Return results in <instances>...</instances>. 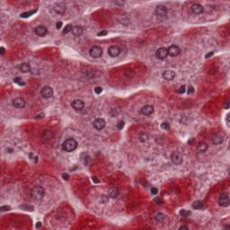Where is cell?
Segmentation results:
<instances>
[{
	"label": "cell",
	"mask_w": 230,
	"mask_h": 230,
	"mask_svg": "<svg viewBox=\"0 0 230 230\" xmlns=\"http://www.w3.org/2000/svg\"><path fill=\"white\" fill-rule=\"evenodd\" d=\"M45 195V190L41 186H35L31 190V197L35 200H41Z\"/></svg>",
	"instance_id": "obj_1"
},
{
	"label": "cell",
	"mask_w": 230,
	"mask_h": 230,
	"mask_svg": "<svg viewBox=\"0 0 230 230\" xmlns=\"http://www.w3.org/2000/svg\"><path fill=\"white\" fill-rule=\"evenodd\" d=\"M77 148V142L74 139V138H68L67 140L63 142L62 144V148L63 150L67 151V152H72L75 149Z\"/></svg>",
	"instance_id": "obj_2"
},
{
	"label": "cell",
	"mask_w": 230,
	"mask_h": 230,
	"mask_svg": "<svg viewBox=\"0 0 230 230\" xmlns=\"http://www.w3.org/2000/svg\"><path fill=\"white\" fill-rule=\"evenodd\" d=\"M103 55V49L99 46H94L90 49V56L94 59H98Z\"/></svg>",
	"instance_id": "obj_3"
},
{
	"label": "cell",
	"mask_w": 230,
	"mask_h": 230,
	"mask_svg": "<svg viewBox=\"0 0 230 230\" xmlns=\"http://www.w3.org/2000/svg\"><path fill=\"white\" fill-rule=\"evenodd\" d=\"M218 203L221 207H228L230 204V200H229V197L227 195V193H222L219 197V200H218Z\"/></svg>",
	"instance_id": "obj_4"
},
{
	"label": "cell",
	"mask_w": 230,
	"mask_h": 230,
	"mask_svg": "<svg viewBox=\"0 0 230 230\" xmlns=\"http://www.w3.org/2000/svg\"><path fill=\"white\" fill-rule=\"evenodd\" d=\"M171 159L172 162L175 165H180L183 162V156H182L181 153H179L178 151H175L173 154L171 155Z\"/></svg>",
	"instance_id": "obj_5"
},
{
	"label": "cell",
	"mask_w": 230,
	"mask_h": 230,
	"mask_svg": "<svg viewBox=\"0 0 230 230\" xmlns=\"http://www.w3.org/2000/svg\"><path fill=\"white\" fill-rule=\"evenodd\" d=\"M167 51H168L169 56H171V57H176V56L180 54L181 49H180L179 47L176 46V45H172V46H170L168 49H167Z\"/></svg>",
	"instance_id": "obj_6"
},
{
	"label": "cell",
	"mask_w": 230,
	"mask_h": 230,
	"mask_svg": "<svg viewBox=\"0 0 230 230\" xmlns=\"http://www.w3.org/2000/svg\"><path fill=\"white\" fill-rule=\"evenodd\" d=\"M156 55L159 59H165L167 57H168V51H167V49H165V48H160V49H158L156 51Z\"/></svg>",
	"instance_id": "obj_7"
},
{
	"label": "cell",
	"mask_w": 230,
	"mask_h": 230,
	"mask_svg": "<svg viewBox=\"0 0 230 230\" xmlns=\"http://www.w3.org/2000/svg\"><path fill=\"white\" fill-rule=\"evenodd\" d=\"M155 14L157 16H160V17H164L167 14V8L164 5H158V7H156L155 9Z\"/></svg>",
	"instance_id": "obj_8"
},
{
	"label": "cell",
	"mask_w": 230,
	"mask_h": 230,
	"mask_svg": "<svg viewBox=\"0 0 230 230\" xmlns=\"http://www.w3.org/2000/svg\"><path fill=\"white\" fill-rule=\"evenodd\" d=\"M163 77H164V79L167 80V81H171V80L175 79V72L173 71V70H170V69L165 70V71L163 72Z\"/></svg>",
	"instance_id": "obj_9"
},
{
	"label": "cell",
	"mask_w": 230,
	"mask_h": 230,
	"mask_svg": "<svg viewBox=\"0 0 230 230\" xmlns=\"http://www.w3.org/2000/svg\"><path fill=\"white\" fill-rule=\"evenodd\" d=\"M41 95L44 98H51L53 95V90L51 87L49 86H44L42 89H41Z\"/></svg>",
	"instance_id": "obj_10"
},
{
	"label": "cell",
	"mask_w": 230,
	"mask_h": 230,
	"mask_svg": "<svg viewBox=\"0 0 230 230\" xmlns=\"http://www.w3.org/2000/svg\"><path fill=\"white\" fill-rule=\"evenodd\" d=\"M93 125H94V129H96L97 130H101L105 127V121L102 118H98L94 121Z\"/></svg>",
	"instance_id": "obj_11"
},
{
	"label": "cell",
	"mask_w": 230,
	"mask_h": 230,
	"mask_svg": "<svg viewBox=\"0 0 230 230\" xmlns=\"http://www.w3.org/2000/svg\"><path fill=\"white\" fill-rule=\"evenodd\" d=\"M108 53L109 55L111 56V57H117L118 55L121 53V49H120L118 46H111L108 49Z\"/></svg>",
	"instance_id": "obj_12"
},
{
	"label": "cell",
	"mask_w": 230,
	"mask_h": 230,
	"mask_svg": "<svg viewBox=\"0 0 230 230\" xmlns=\"http://www.w3.org/2000/svg\"><path fill=\"white\" fill-rule=\"evenodd\" d=\"M154 113V107L152 105H145L141 108V113L146 116H150Z\"/></svg>",
	"instance_id": "obj_13"
},
{
	"label": "cell",
	"mask_w": 230,
	"mask_h": 230,
	"mask_svg": "<svg viewBox=\"0 0 230 230\" xmlns=\"http://www.w3.org/2000/svg\"><path fill=\"white\" fill-rule=\"evenodd\" d=\"M54 10H55L56 13H58V14H63L64 13H65V11H66V5H65V4L62 3V2L57 3L55 5Z\"/></svg>",
	"instance_id": "obj_14"
},
{
	"label": "cell",
	"mask_w": 230,
	"mask_h": 230,
	"mask_svg": "<svg viewBox=\"0 0 230 230\" xmlns=\"http://www.w3.org/2000/svg\"><path fill=\"white\" fill-rule=\"evenodd\" d=\"M34 32H35V33L38 35V36L43 37V36H45V35L47 34L48 30L46 29V27H44L43 25H39V26H37V27L35 28Z\"/></svg>",
	"instance_id": "obj_15"
},
{
	"label": "cell",
	"mask_w": 230,
	"mask_h": 230,
	"mask_svg": "<svg viewBox=\"0 0 230 230\" xmlns=\"http://www.w3.org/2000/svg\"><path fill=\"white\" fill-rule=\"evenodd\" d=\"M85 103L82 100H75L72 102V107L76 110V111H81L84 108Z\"/></svg>",
	"instance_id": "obj_16"
},
{
	"label": "cell",
	"mask_w": 230,
	"mask_h": 230,
	"mask_svg": "<svg viewBox=\"0 0 230 230\" xmlns=\"http://www.w3.org/2000/svg\"><path fill=\"white\" fill-rule=\"evenodd\" d=\"M13 105L16 108H24L25 106V101L21 97H18L13 101Z\"/></svg>",
	"instance_id": "obj_17"
},
{
	"label": "cell",
	"mask_w": 230,
	"mask_h": 230,
	"mask_svg": "<svg viewBox=\"0 0 230 230\" xmlns=\"http://www.w3.org/2000/svg\"><path fill=\"white\" fill-rule=\"evenodd\" d=\"M192 11L193 14H200L203 12V7L200 4H194V5H192Z\"/></svg>",
	"instance_id": "obj_18"
},
{
	"label": "cell",
	"mask_w": 230,
	"mask_h": 230,
	"mask_svg": "<svg viewBox=\"0 0 230 230\" xmlns=\"http://www.w3.org/2000/svg\"><path fill=\"white\" fill-rule=\"evenodd\" d=\"M209 147L208 145L206 144L205 142H200L197 146V150L199 151L200 153H205L207 150H208Z\"/></svg>",
	"instance_id": "obj_19"
},
{
	"label": "cell",
	"mask_w": 230,
	"mask_h": 230,
	"mask_svg": "<svg viewBox=\"0 0 230 230\" xmlns=\"http://www.w3.org/2000/svg\"><path fill=\"white\" fill-rule=\"evenodd\" d=\"M19 69L23 72V73H28V72L31 71V66H30V64H28V63H23L20 65Z\"/></svg>",
	"instance_id": "obj_20"
},
{
	"label": "cell",
	"mask_w": 230,
	"mask_h": 230,
	"mask_svg": "<svg viewBox=\"0 0 230 230\" xmlns=\"http://www.w3.org/2000/svg\"><path fill=\"white\" fill-rule=\"evenodd\" d=\"M224 141V137L221 135H215L212 138V142L215 145H220Z\"/></svg>",
	"instance_id": "obj_21"
},
{
	"label": "cell",
	"mask_w": 230,
	"mask_h": 230,
	"mask_svg": "<svg viewBox=\"0 0 230 230\" xmlns=\"http://www.w3.org/2000/svg\"><path fill=\"white\" fill-rule=\"evenodd\" d=\"M83 27L82 26H75L72 29V33H73L75 36H80L83 33Z\"/></svg>",
	"instance_id": "obj_22"
},
{
	"label": "cell",
	"mask_w": 230,
	"mask_h": 230,
	"mask_svg": "<svg viewBox=\"0 0 230 230\" xmlns=\"http://www.w3.org/2000/svg\"><path fill=\"white\" fill-rule=\"evenodd\" d=\"M108 195H109V197H111V198L115 199L116 197L119 195V190H118L117 188H111V189H110V190H109Z\"/></svg>",
	"instance_id": "obj_23"
},
{
	"label": "cell",
	"mask_w": 230,
	"mask_h": 230,
	"mask_svg": "<svg viewBox=\"0 0 230 230\" xmlns=\"http://www.w3.org/2000/svg\"><path fill=\"white\" fill-rule=\"evenodd\" d=\"M192 207H193L195 210H202V209L204 208V204H203V202L200 201V200H196V201H194V203L192 204Z\"/></svg>",
	"instance_id": "obj_24"
},
{
	"label": "cell",
	"mask_w": 230,
	"mask_h": 230,
	"mask_svg": "<svg viewBox=\"0 0 230 230\" xmlns=\"http://www.w3.org/2000/svg\"><path fill=\"white\" fill-rule=\"evenodd\" d=\"M155 219H156V221H157V222H163V221L165 220V215L161 212L156 213V214L155 215Z\"/></svg>",
	"instance_id": "obj_25"
},
{
	"label": "cell",
	"mask_w": 230,
	"mask_h": 230,
	"mask_svg": "<svg viewBox=\"0 0 230 230\" xmlns=\"http://www.w3.org/2000/svg\"><path fill=\"white\" fill-rule=\"evenodd\" d=\"M36 11H37V10H32V11H30V12H26V13H24V14H21V17H23V18H27V17H29V16L32 15V14L36 13Z\"/></svg>",
	"instance_id": "obj_26"
},
{
	"label": "cell",
	"mask_w": 230,
	"mask_h": 230,
	"mask_svg": "<svg viewBox=\"0 0 230 230\" xmlns=\"http://www.w3.org/2000/svg\"><path fill=\"white\" fill-rule=\"evenodd\" d=\"M72 29H73V26L71 24H68V25L65 26V29L63 30V33H68L69 32H72Z\"/></svg>",
	"instance_id": "obj_27"
},
{
	"label": "cell",
	"mask_w": 230,
	"mask_h": 230,
	"mask_svg": "<svg viewBox=\"0 0 230 230\" xmlns=\"http://www.w3.org/2000/svg\"><path fill=\"white\" fill-rule=\"evenodd\" d=\"M14 82L16 83V84H18V85H20V86H24V83L22 81V78H20V77H15L14 79Z\"/></svg>",
	"instance_id": "obj_28"
},
{
	"label": "cell",
	"mask_w": 230,
	"mask_h": 230,
	"mask_svg": "<svg viewBox=\"0 0 230 230\" xmlns=\"http://www.w3.org/2000/svg\"><path fill=\"white\" fill-rule=\"evenodd\" d=\"M161 128H162L163 130H170V125L168 124V122H163V123L161 124Z\"/></svg>",
	"instance_id": "obj_29"
},
{
	"label": "cell",
	"mask_w": 230,
	"mask_h": 230,
	"mask_svg": "<svg viewBox=\"0 0 230 230\" xmlns=\"http://www.w3.org/2000/svg\"><path fill=\"white\" fill-rule=\"evenodd\" d=\"M124 121H119L117 123V129L118 130H122L123 129V127H124Z\"/></svg>",
	"instance_id": "obj_30"
},
{
	"label": "cell",
	"mask_w": 230,
	"mask_h": 230,
	"mask_svg": "<svg viewBox=\"0 0 230 230\" xmlns=\"http://www.w3.org/2000/svg\"><path fill=\"white\" fill-rule=\"evenodd\" d=\"M180 215H182V216H183V217H188L189 215H190V211H186V210H181L180 211Z\"/></svg>",
	"instance_id": "obj_31"
},
{
	"label": "cell",
	"mask_w": 230,
	"mask_h": 230,
	"mask_svg": "<svg viewBox=\"0 0 230 230\" xmlns=\"http://www.w3.org/2000/svg\"><path fill=\"white\" fill-rule=\"evenodd\" d=\"M94 92H95V94H101V93L103 92V88L100 87V86H96V87L94 88Z\"/></svg>",
	"instance_id": "obj_32"
},
{
	"label": "cell",
	"mask_w": 230,
	"mask_h": 230,
	"mask_svg": "<svg viewBox=\"0 0 230 230\" xmlns=\"http://www.w3.org/2000/svg\"><path fill=\"white\" fill-rule=\"evenodd\" d=\"M185 90H186L185 86H182L179 90H178V93H179V94H184V93H185Z\"/></svg>",
	"instance_id": "obj_33"
},
{
	"label": "cell",
	"mask_w": 230,
	"mask_h": 230,
	"mask_svg": "<svg viewBox=\"0 0 230 230\" xmlns=\"http://www.w3.org/2000/svg\"><path fill=\"white\" fill-rule=\"evenodd\" d=\"M150 192H151V194H157V192H158V190L156 189V187H152L151 188V190H150Z\"/></svg>",
	"instance_id": "obj_34"
},
{
	"label": "cell",
	"mask_w": 230,
	"mask_h": 230,
	"mask_svg": "<svg viewBox=\"0 0 230 230\" xmlns=\"http://www.w3.org/2000/svg\"><path fill=\"white\" fill-rule=\"evenodd\" d=\"M107 33H108V32H107L106 30H103L98 32V36H104V35H106Z\"/></svg>",
	"instance_id": "obj_35"
},
{
	"label": "cell",
	"mask_w": 230,
	"mask_h": 230,
	"mask_svg": "<svg viewBox=\"0 0 230 230\" xmlns=\"http://www.w3.org/2000/svg\"><path fill=\"white\" fill-rule=\"evenodd\" d=\"M187 93L188 94H192V93H194V88L192 87V86H189V87H188V89H187Z\"/></svg>",
	"instance_id": "obj_36"
},
{
	"label": "cell",
	"mask_w": 230,
	"mask_h": 230,
	"mask_svg": "<svg viewBox=\"0 0 230 230\" xmlns=\"http://www.w3.org/2000/svg\"><path fill=\"white\" fill-rule=\"evenodd\" d=\"M62 177H63V179L66 180V181H68V180L69 179V176H68V173H63V175H62Z\"/></svg>",
	"instance_id": "obj_37"
},
{
	"label": "cell",
	"mask_w": 230,
	"mask_h": 230,
	"mask_svg": "<svg viewBox=\"0 0 230 230\" xmlns=\"http://www.w3.org/2000/svg\"><path fill=\"white\" fill-rule=\"evenodd\" d=\"M56 27H57V29H60L62 27V22H58L56 24Z\"/></svg>",
	"instance_id": "obj_38"
},
{
	"label": "cell",
	"mask_w": 230,
	"mask_h": 230,
	"mask_svg": "<svg viewBox=\"0 0 230 230\" xmlns=\"http://www.w3.org/2000/svg\"><path fill=\"white\" fill-rule=\"evenodd\" d=\"M10 209H11V208H10L9 206H2L1 207V210H9Z\"/></svg>",
	"instance_id": "obj_39"
},
{
	"label": "cell",
	"mask_w": 230,
	"mask_h": 230,
	"mask_svg": "<svg viewBox=\"0 0 230 230\" xmlns=\"http://www.w3.org/2000/svg\"><path fill=\"white\" fill-rule=\"evenodd\" d=\"M224 107H225V109H228L229 108V101L228 100H227L225 103V104H224Z\"/></svg>",
	"instance_id": "obj_40"
},
{
	"label": "cell",
	"mask_w": 230,
	"mask_h": 230,
	"mask_svg": "<svg viewBox=\"0 0 230 230\" xmlns=\"http://www.w3.org/2000/svg\"><path fill=\"white\" fill-rule=\"evenodd\" d=\"M92 180H93V182H94V183H100V181H99V179H98V178H96V177H94V176H93V177H92Z\"/></svg>",
	"instance_id": "obj_41"
},
{
	"label": "cell",
	"mask_w": 230,
	"mask_h": 230,
	"mask_svg": "<svg viewBox=\"0 0 230 230\" xmlns=\"http://www.w3.org/2000/svg\"><path fill=\"white\" fill-rule=\"evenodd\" d=\"M0 53H1V55H4V53H5V48L4 47L0 48Z\"/></svg>",
	"instance_id": "obj_42"
},
{
	"label": "cell",
	"mask_w": 230,
	"mask_h": 230,
	"mask_svg": "<svg viewBox=\"0 0 230 230\" xmlns=\"http://www.w3.org/2000/svg\"><path fill=\"white\" fill-rule=\"evenodd\" d=\"M213 54H214V52H210V53H208V54L206 55V59H209V58L211 57V56H213Z\"/></svg>",
	"instance_id": "obj_43"
},
{
	"label": "cell",
	"mask_w": 230,
	"mask_h": 230,
	"mask_svg": "<svg viewBox=\"0 0 230 230\" xmlns=\"http://www.w3.org/2000/svg\"><path fill=\"white\" fill-rule=\"evenodd\" d=\"M155 200H156V203H159V204H161V203H162V201H161V199H159V198H156V199H155Z\"/></svg>",
	"instance_id": "obj_44"
},
{
	"label": "cell",
	"mask_w": 230,
	"mask_h": 230,
	"mask_svg": "<svg viewBox=\"0 0 230 230\" xmlns=\"http://www.w3.org/2000/svg\"><path fill=\"white\" fill-rule=\"evenodd\" d=\"M41 222H38V223H37V225H36V227H37V228H39V227H41Z\"/></svg>",
	"instance_id": "obj_45"
},
{
	"label": "cell",
	"mask_w": 230,
	"mask_h": 230,
	"mask_svg": "<svg viewBox=\"0 0 230 230\" xmlns=\"http://www.w3.org/2000/svg\"><path fill=\"white\" fill-rule=\"evenodd\" d=\"M180 229H188L187 227H180Z\"/></svg>",
	"instance_id": "obj_46"
}]
</instances>
